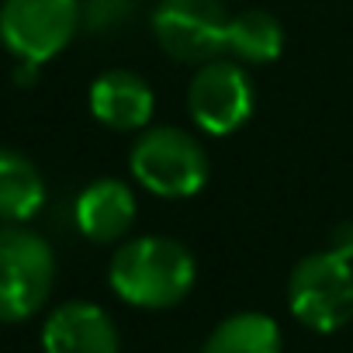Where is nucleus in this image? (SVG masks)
<instances>
[{"label":"nucleus","instance_id":"nucleus-1","mask_svg":"<svg viewBox=\"0 0 353 353\" xmlns=\"http://www.w3.org/2000/svg\"><path fill=\"white\" fill-rule=\"evenodd\" d=\"M108 281L111 291L135 308H173L191 294L198 263L184 243L170 236H139L111 256Z\"/></svg>","mask_w":353,"mask_h":353},{"label":"nucleus","instance_id":"nucleus-2","mask_svg":"<svg viewBox=\"0 0 353 353\" xmlns=\"http://www.w3.org/2000/svg\"><path fill=\"white\" fill-rule=\"evenodd\" d=\"M132 173L135 181L166 201H184L205 191L208 184V152L205 145L176 125L149 128L135 145H132Z\"/></svg>","mask_w":353,"mask_h":353},{"label":"nucleus","instance_id":"nucleus-3","mask_svg":"<svg viewBox=\"0 0 353 353\" xmlns=\"http://www.w3.org/2000/svg\"><path fill=\"white\" fill-rule=\"evenodd\" d=\"M291 315L312 332H339L353 319V263L332 250L308 253L288 281Z\"/></svg>","mask_w":353,"mask_h":353},{"label":"nucleus","instance_id":"nucleus-4","mask_svg":"<svg viewBox=\"0 0 353 353\" xmlns=\"http://www.w3.org/2000/svg\"><path fill=\"white\" fill-rule=\"evenodd\" d=\"M56 284V256L49 243L25 229H0V322L32 319L52 294Z\"/></svg>","mask_w":353,"mask_h":353},{"label":"nucleus","instance_id":"nucleus-5","mask_svg":"<svg viewBox=\"0 0 353 353\" xmlns=\"http://www.w3.org/2000/svg\"><path fill=\"white\" fill-rule=\"evenodd\" d=\"M80 0H4L0 42L11 56L28 63L56 59L80 28Z\"/></svg>","mask_w":353,"mask_h":353},{"label":"nucleus","instance_id":"nucleus-6","mask_svg":"<svg viewBox=\"0 0 353 353\" xmlns=\"http://www.w3.org/2000/svg\"><path fill=\"white\" fill-rule=\"evenodd\" d=\"M232 14L225 0H156L152 35L176 63H208L225 52Z\"/></svg>","mask_w":353,"mask_h":353},{"label":"nucleus","instance_id":"nucleus-7","mask_svg":"<svg viewBox=\"0 0 353 353\" xmlns=\"http://www.w3.org/2000/svg\"><path fill=\"white\" fill-rule=\"evenodd\" d=\"M253 104H256L253 80L243 70V63H232V59L201 63L188 87V111L194 125L215 139L239 132L250 121Z\"/></svg>","mask_w":353,"mask_h":353},{"label":"nucleus","instance_id":"nucleus-8","mask_svg":"<svg viewBox=\"0 0 353 353\" xmlns=\"http://www.w3.org/2000/svg\"><path fill=\"white\" fill-rule=\"evenodd\" d=\"M118 329L94 301H66L42 325L46 353H118Z\"/></svg>","mask_w":353,"mask_h":353},{"label":"nucleus","instance_id":"nucleus-9","mask_svg":"<svg viewBox=\"0 0 353 353\" xmlns=\"http://www.w3.org/2000/svg\"><path fill=\"white\" fill-rule=\"evenodd\" d=\"M152 108H156L152 87L139 73L108 70L90 83V114L114 132L145 128L152 118Z\"/></svg>","mask_w":353,"mask_h":353},{"label":"nucleus","instance_id":"nucleus-10","mask_svg":"<svg viewBox=\"0 0 353 353\" xmlns=\"http://www.w3.org/2000/svg\"><path fill=\"white\" fill-rule=\"evenodd\" d=\"M135 194L125 181H114V176H101V181L87 184L73 205V219L77 229L90 239V243H114L121 239L132 222H135Z\"/></svg>","mask_w":353,"mask_h":353},{"label":"nucleus","instance_id":"nucleus-11","mask_svg":"<svg viewBox=\"0 0 353 353\" xmlns=\"http://www.w3.org/2000/svg\"><path fill=\"white\" fill-rule=\"evenodd\" d=\"M46 201V181L39 166L14 149H0V219L18 225L39 215Z\"/></svg>","mask_w":353,"mask_h":353},{"label":"nucleus","instance_id":"nucleus-12","mask_svg":"<svg viewBox=\"0 0 353 353\" xmlns=\"http://www.w3.org/2000/svg\"><path fill=\"white\" fill-rule=\"evenodd\" d=\"M225 52L236 56V63H246V66L277 63L281 52H284V28L270 11L246 8V11L232 14V21H229Z\"/></svg>","mask_w":353,"mask_h":353},{"label":"nucleus","instance_id":"nucleus-13","mask_svg":"<svg viewBox=\"0 0 353 353\" xmlns=\"http://www.w3.org/2000/svg\"><path fill=\"white\" fill-rule=\"evenodd\" d=\"M281 325L263 312H236L212 329L201 353H281Z\"/></svg>","mask_w":353,"mask_h":353},{"label":"nucleus","instance_id":"nucleus-14","mask_svg":"<svg viewBox=\"0 0 353 353\" xmlns=\"http://www.w3.org/2000/svg\"><path fill=\"white\" fill-rule=\"evenodd\" d=\"M135 8H139V0H80V21L87 32L104 35V32H118L121 25H128Z\"/></svg>","mask_w":353,"mask_h":353},{"label":"nucleus","instance_id":"nucleus-15","mask_svg":"<svg viewBox=\"0 0 353 353\" xmlns=\"http://www.w3.org/2000/svg\"><path fill=\"white\" fill-rule=\"evenodd\" d=\"M329 250L343 260L353 263V222H339L332 232H329Z\"/></svg>","mask_w":353,"mask_h":353},{"label":"nucleus","instance_id":"nucleus-16","mask_svg":"<svg viewBox=\"0 0 353 353\" xmlns=\"http://www.w3.org/2000/svg\"><path fill=\"white\" fill-rule=\"evenodd\" d=\"M39 63H28V59H18V66H14V80L21 83V87H32L35 80H39Z\"/></svg>","mask_w":353,"mask_h":353}]
</instances>
